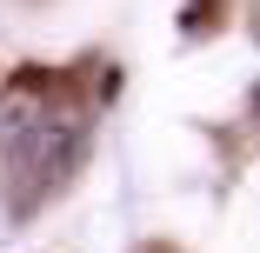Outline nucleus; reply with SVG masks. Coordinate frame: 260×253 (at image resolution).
Instances as JSON below:
<instances>
[{
    "instance_id": "nucleus-1",
    "label": "nucleus",
    "mask_w": 260,
    "mask_h": 253,
    "mask_svg": "<svg viewBox=\"0 0 260 253\" xmlns=\"http://www.w3.org/2000/svg\"><path fill=\"white\" fill-rule=\"evenodd\" d=\"M220 14H227V0H193V7H187V20H180V33H187V40L214 33V27H220Z\"/></svg>"
},
{
    "instance_id": "nucleus-2",
    "label": "nucleus",
    "mask_w": 260,
    "mask_h": 253,
    "mask_svg": "<svg viewBox=\"0 0 260 253\" xmlns=\"http://www.w3.org/2000/svg\"><path fill=\"white\" fill-rule=\"evenodd\" d=\"M140 253H174V246H140Z\"/></svg>"
}]
</instances>
